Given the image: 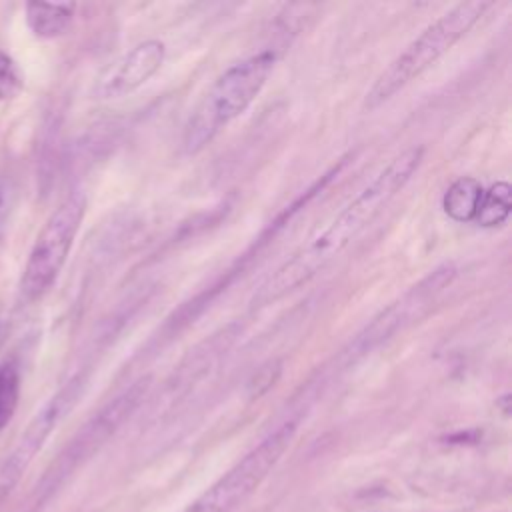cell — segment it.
I'll use <instances>...</instances> for the list:
<instances>
[{
	"label": "cell",
	"mask_w": 512,
	"mask_h": 512,
	"mask_svg": "<svg viewBox=\"0 0 512 512\" xmlns=\"http://www.w3.org/2000/svg\"><path fill=\"white\" fill-rule=\"evenodd\" d=\"M164 58H166L164 42L150 38L136 44L98 76L92 88L94 98L110 100V98H120L134 92L160 70V66L164 64Z\"/></svg>",
	"instance_id": "cell-9"
},
{
	"label": "cell",
	"mask_w": 512,
	"mask_h": 512,
	"mask_svg": "<svg viewBox=\"0 0 512 512\" xmlns=\"http://www.w3.org/2000/svg\"><path fill=\"white\" fill-rule=\"evenodd\" d=\"M22 88V80L14 60L0 50V100L14 98Z\"/></svg>",
	"instance_id": "cell-14"
},
{
	"label": "cell",
	"mask_w": 512,
	"mask_h": 512,
	"mask_svg": "<svg viewBox=\"0 0 512 512\" xmlns=\"http://www.w3.org/2000/svg\"><path fill=\"white\" fill-rule=\"evenodd\" d=\"M280 374V364H268L262 366L250 380H248V390L252 398H258L260 394H264L268 388L274 386L276 378Z\"/></svg>",
	"instance_id": "cell-15"
},
{
	"label": "cell",
	"mask_w": 512,
	"mask_h": 512,
	"mask_svg": "<svg viewBox=\"0 0 512 512\" xmlns=\"http://www.w3.org/2000/svg\"><path fill=\"white\" fill-rule=\"evenodd\" d=\"M2 334H4V328H2V320H0V342H2Z\"/></svg>",
	"instance_id": "cell-16"
},
{
	"label": "cell",
	"mask_w": 512,
	"mask_h": 512,
	"mask_svg": "<svg viewBox=\"0 0 512 512\" xmlns=\"http://www.w3.org/2000/svg\"><path fill=\"white\" fill-rule=\"evenodd\" d=\"M86 386L84 374L72 376L32 418L24 434L20 436L18 444L6 458V462L0 468V500L12 492V488L18 484L22 472L28 468V464L34 460L38 450L44 446L46 438L52 434V430L58 426V422L74 408V404L80 400Z\"/></svg>",
	"instance_id": "cell-8"
},
{
	"label": "cell",
	"mask_w": 512,
	"mask_h": 512,
	"mask_svg": "<svg viewBox=\"0 0 512 512\" xmlns=\"http://www.w3.org/2000/svg\"><path fill=\"white\" fill-rule=\"evenodd\" d=\"M298 420H286L234 464L186 512H234L268 476L296 434Z\"/></svg>",
	"instance_id": "cell-5"
},
{
	"label": "cell",
	"mask_w": 512,
	"mask_h": 512,
	"mask_svg": "<svg viewBox=\"0 0 512 512\" xmlns=\"http://www.w3.org/2000/svg\"><path fill=\"white\" fill-rule=\"evenodd\" d=\"M424 148L412 146L396 154L340 212L338 216L286 262H282L256 290L252 306H268L308 284L332 264L410 182L422 164Z\"/></svg>",
	"instance_id": "cell-1"
},
{
	"label": "cell",
	"mask_w": 512,
	"mask_h": 512,
	"mask_svg": "<svg viewBox=\"0 0 512 512\" xmlns=\"http://www.w3.org/2000/svg\"><path fill=\"white\" fill-rule=\"evenodd\" d=\"M84 214L86 194L82 190H74L48 216L34 240L20 278L22 300L34 302L52 288L66 264Z\"/></svg>",
	"instance_id": "cell-4"
},
{
	"label": "cell",
	"mask_w": 512,
	"mask_h": 512,
	"mask_svg": "<svg viewBox=\"0 0 512 512\" xmlns=\"http://www.w3.org/2000/svg\"><path fill=\"white\" fill-rule=\"evenodd\" d=\"M512 210V188L508 182H496L482 194L474 222L482 228L502 226Z\"/></svg>",
	"instance_id": "cell-12"
},
{
	"label": "cell",
	"mask_w": 512,
	"mask_h": 512,
	"mask_svg": "<svg viewBox=\"0 0 512 512\" xmlns=\"http://www.w3.org/2000/svg\"><path fill=\"white\" fill-rule=\"evenodd\" d=\"M482 194L484 188L480 180L474 176H462L446 188L442 196V208L454 222H472L476 218Z\"/></svg>",
	"instance_id": "cell-11"
},
{
	"label": "cell",
	"mask_w": 512,
	"mask_h": 512,
	"mask_svg": "<svg viewBox=\"0 0 512 512\" xmlns=\"http://www.w3.org/2000/svg\"><path fill=\"white\" fill-rule=\"evenodd\" d=\"M456 278L454 264H442L434 268L426 278L406 290L396 302L382 310L350 344L348 354L352 358L368 354L378 344L392 338L398 330L406 328L410 322L418 320L428 312V308L438 300V296Z\"/></svg>",
	"instance_id": "cell-6"
},
{
	"label": "cell",
	"mask_w": 512,
	"mask_h": 512,
	"mask_svg": "<svg viewBox=\"0 0 512 512\" xmlns=\"http://www.w3.org/2000/svg\"><path fill=\"white\" fill-rule=\"evenodd\" d=\"M152 378L144 376L114 396L106 406H102L72 438L66 450L60 454L54 470L50 472L52 486H56L66 474H70L78 464L88 460L108 438L138 410L142 400L150 390Z\"/></svg>",
	"instance_id": "cell-7"
},
{
	"label": "cell",
	"mask_w": 512,
	"mask_h": 512,
	"mask_svg": "<svg viewBox=\"0 0 512 512\" xmlns=\"http://www.w3.org/2000/svg\"><path fill=\"white\" fill-rule=\"evenodd\" d=\"M0 238H2V232H0Z\"/></svg>",
	"instance_id": "cell-17"
},
{
	"label": "cell",
	"mask_w": 512,
	"mask_h": 512,
	"mask_svg": "<svg viewBox=\"0 0 512 512\" xmlns=\"http://www.w3.org/2000/svg\"><path fill=\"white\" fill-rule=\"evenodd\" d=\"M274 64L276 54L272 50H260L226 68L188 116L182 132V150L186 154H198L232 120L246 112L262 92Z\"/></svg>",
	"instance_id": "cell-2"
},
{
	"label": "cell",
	"mask_w": 512,
	"mask_h": 512,
	"mask_svg": "<svg viewBox=\"0 0 512 512\" xmlns=\"http://www.w3.org/2000/svg\"><path fill=\"white\" fill-rule=\"evenodd\" d=\"M492 8V2H460L430 22L374 80L364 96V110L372 112L394 98L412 80L436 64L470 28Z\"/></svg>",
	"instance_id": "cell-3"
},
{
	"label": "cell",
	"mask_w": 512,
	"mask_h": 512,
	"mask_svg": "<svg viewBox=\"0 0 512 512\" xmlns=\"http://www.w3.org/2000/svg\"><path fill=\"white\" fill-rule=\"evenodd\" d=\"M20 398V370L14 360L0 364V430L12 420Z\"/></svg>",
	"instance_id": "cell-13"
},
{
	"label": "cell",
	"mask_w": 512,
	"mask_h": 512,
	"mask_svg": "<svg viewBox=\"0 0 512 512\" xmlns=\"http://www.w3.org/2000/svg\"><path fill=\"white\" fill-rule=\"evenodd\" d=\"M76 4H48V2H28L26 4V24L36 38H56L64 34L74 18Z\"/></svg>",
	"instance_id": "cell-10"
}]
</instances>
